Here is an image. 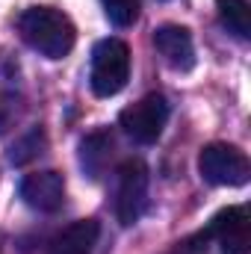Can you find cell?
<instances>
[{
  "instance_id": "cell-13",
  "label": "cell",
  "mask_w": 251,
  "mask_h": 254,
  "mask_svg": "<svg viewBox=\"0 0 251 254\" xmlns=\"http://www.w3.org/2000/svg\"><path fill=\"white\" fill-rule=\"evenodd\" d=\"M42 148H45V133H42V130H33L30 136H24V139L12 148V163L21 166V163L33 160L36 154H42Z\"/></svg>"
},
{
  "instance_id": "cell-5",
  "label": "cell",
  "mask_w": 251,
  "mask_h": 254,
  "mask_svg": "<svg viewBox=\"0 0 251 254\" xmlns=\"http://www.w3.org/2000/svg\"><path fill=\"white\" fill-rule=\"evenodd\" d=\"M198 240H216L222 254H249L251 252V222L246 207H228L213 216L207 231H201Z\"/></svg>"
},
{
  "instance_id": "cell-1",
  "label": "cell",
  "mask_w": 251,
  "mask_h": 254,
  "mask_svg": "<svg viewBox=\"0 0 251 254\" xmlns=\"http://www.w3.org/2000/svg\"><path fill=\"white\" fill-rule=\"evenodd\" d=\"M18 33L21 39L42 57L48 60H63L71 54L77 42V30L71 18L54 9V6H33L18 18Z\"/></svg>"
},
{
  "instance_id": "cell-8",
  "label": "cell",
  "mask_w": 251,
  "mask_h": 254,
  "mask_svg": "<svg viewBox=\"0 0 251 254\" xmlns=\"http://www.w3.org/2000/svg\"><path fill=\"white\" fill-rule=\"evenodd\" d=\"M154 48L166 60V65H172L175 71H189L195 65V45H192L187 27H178V24L160 27L154 33Z\"/></svg>"
},
{
  "instance_id": "cell-10",
  "label": "cell",
  "mask_w": 251,
  "mask_h": 254,
  "mask_svg": "<svg viewBox=\"0 0 251 254\" xmlns=\"http://www.w3.org/2000/svg\"><path fill=\"white\" fill-rule=\"evenodd\" d=\"M219 9V21L228 33H234L237 39H249L251 36V6L249 0H216Z\"/></svg>"
},
{
  "instance_id": "cell-11",
  "label": "cell",
  "mask_w": 251,
  "mask_h": 254,
  "mask_svg": "<svg viewBox=\"0 0 251 254\" xmlns=\"http://www.w3.org/2000/svg\"><path fill=\"white\" fill-rule=\"evenodd\" d=\"M110 151H113V139L107 133H92V136L83 139V145H80V163H83V169H86L89 178H101V172H104V166L110 160Z\"/></svg>"
},
{
  "instance_id": "cell-3",
  "label": "cell",
  "mask_w": 251,
  "mask_h": 254,
  "mask_svg": "<svg viewBox=\"0 0 251 254\" xmlns=\"http://www.w3.org/2000/svg\"><path fill=\"white\" fill-rule=\"evenodd\" d=\"M198 172L213 187H243L251 178V163L240 148L225 145V142H213L201 151Z\"/></svg>"
},
{
  "instance_id": "cell-12",
  "label": "cell",
  "mask_w": 251,
  "mask_h": 254,
  "mask_svg": "<svg viewBox=\"0 0 251 254\" xmlns=\"http://www.w3.org/2000/svg\"><path fill=\"white\" fill-rule=\"evenodd\" d=\"M101 3L116 27H133L139 18V0H101Z\"/></svg>"
},
{
  "instance_id": "cell-4",
  "label": "cell",
  "mask_w": 251,
  "mask_h": 254,
  "mask_svg": "<svg viewBox=\"0 0 251 254\" xmlns=\"http://www.w3.org/2000/svg\"><path fill=\"white\" fill-rule=\"evenodd\" d=\"M169 122V101L163 95H145L142 101L130 104L127 110H122L119 125L127 136L139 145H154L163 133V127Z\"/></svg>"
},
{
  "instance_id": "cell-7",
  "label": "cell",
  "mask_w": 251,
  "mask_h": 254,
  "mask_svg": "<svg viewBox=\"0 0 251 254\" xmlns=\"http://www.w3.org/2000/svg\"><path fill=\"white\" fill-rule=\"evenodd\" d=\"M21 198L27 207L42 213H57L65 201V178L60 172H33L21 181Z\"/></svg>"
},
{
  "instance_id": "cell-6",
  "label": "cell",
  "mask_w": 251,
  "mask_h": 254,
  "mask_svg": "<svg viewBox=\"0 0 251 254\" xmlns=\"http://www.w3.org/2000/svg\"><path fill=\"white\" fill-rule=\"evenodd\" d=\"M148 204V166L142 160H125L119 169V198H116V216L122 225L139 222Z\"/></svg>"
},
{
  "instance_id": "cell-2",
  "label": "cell",
  "mask_w": 251,
  "mask_h": 254,
  "mask_svg": "<svg viewBox=\"0 0 251 254\" xmlns=\"http://www.w3.org/2000/svg\"><path fill=\"white\" fill-rule=\"evenodd\" d=\"M130 77V48L122 39H104L92 51L89 83L98 98H113L127 86Z\"/></svg>"
},
{
  "instance_id": "cell-9",
  "label": "cell",
  "mask_w": 251,
  "mask_h": 254,
  "mask_svg": "<svg viewBox=\"0 0 251 254\" xmlns=\"http://www.w3.org/2000/svg\"><path fill=\"white\" fill-rule=\"evenodd\" d=\"M98 222L95 219H80V222H71L68 228H63L51 246H48V254H92L95 243H98Z\"/></svg>"
}]
</instances>
